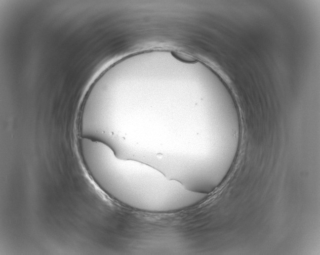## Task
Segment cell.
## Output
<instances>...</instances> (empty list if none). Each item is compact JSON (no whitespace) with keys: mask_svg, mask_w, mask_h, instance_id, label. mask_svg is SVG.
I'll use <instances>...</instances> for the list:
<instances>
[{"mask_svg":"<svg viewBox=\"0 0 320 255\" xmlns=\"http://www.w3.org/2000/svg\"><path fill=\"white\" fill-rule=\"evenodd\" d=\"M122 182L130 193L129 205L148 211L180 210L196 205L207 196L188 189L155 167L137 160L129 165Z\"/></svg>","mask_w":320,"mask_h":255,"instance_id":"obj_1","label":"cell"}]
</instances>
